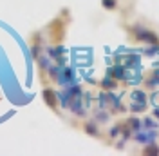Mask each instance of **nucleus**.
<instances>
[{"label": "nucleus", "mask_w": 159, "mask_h": 156, "mask_svg": "<svg viewBox=\"0 0 159 156\" xmlns=\"http://www.w3.org/2000/svg\"><path fill=\"white\" fill-rule=\"evenodd\" d=\"M139 40L147 42V44H157L159 42V37L154 33V31H148V29H139L138 35H136Z\"/></svg>", "instance_id": "1"}, {"label": "nucleus", "mask_w": 159, "mask_h": 156, "mask_svg": "<svg viewBox=\"0 0 159 156\" xmlns=\"http://www.w3.org/2000/svg\"><path fill=\"white\" fill-rule=\"evenodd\" d=\"M42 96H43V102H45L51 109L56 107V95H54V91H52L51 87L43 89V95H42Z\"/></svg>", "instance_id": "2"}, {"label": "nucleus", "mask_w": 159, "mask_h": 156, "mask_svg": "<svg viewBox=\"0 0 159 156\" xmlns=\"http://www.w3.org/2000/svg\"><path fill=\"white\" fill-rule=\"evenodd\" d=\"M85 133H89L92 136H98V127H96V124L94 122H87L85 124Z\"/></svg>", "instance_id": "3"}, {"label": "nucleus", "mask_w": 159, "mask_h": 156, "mask_svg": "<svg viewBox=\"0 0 159 156\" xmlns=\"http://www.w3.org/2000/svg\"><path fill=\"white\" fill-rule=\"evenodd\" d=\"M114 76H116V80H123L125 78V67L123 66H116L114 67Z\"/></svg>", "instance_id": "4"}, {"label": "nucleus", "mask_w": 159, "mask_h": 156, "mask_svg": "<svg viewBox=\"0 0 159 156\" xmlns=\"http://www.w3.org/2000/svg\"><path fill=\"white\" fill-rule=\"evenodd\" d=\"M101 4H103V7H105V9H116L118 0H101Z\"/></svg>", "instance_id": "5"}, {"label": "nucleus", "mask_w": 159, "mask_h": 156, "mask_svg": "<svg viewBox=\"0 0 159 156\" xmlns=\"http://www.w3.org/2000/svg\"><path fill=\"white\" fill-rule=\"evenodd\" d=\"M129 127H130V129H134V131H138L139 127H141V124H139L138 118H130V120H129Z\"/></svg>", "instance_id": "6"}, {"label": "nucleus", "mask_w": 159, "mask_h": 156, "mask_svg": "<svg viewBox=\"0 0 159 156\" xmlns=\"http://www.w3.org/2000/svg\"><path fill=\"white\" fill-rule=\"evenodd\" d=\"M143 125L148 127V129H154V127H157V124H156L152 118H145V120H143Z\"/></svg>", "instance_id": "7"}, {"label": "nucleus", "mask_w": 159, "mask_h": 156, "mask_svg": "<svg viewBox=\"0 0 159 156\" xmlns=\"http://www.w3.org/2000/svg\"><path fill=\"white\" fill-rule=\"evenodd\" d=\"M145 154H159V149L157 147H147L145 149Z\"/></svg>", "instance_id": "8"}, {"label": "nucleus", "mask_w": 159, "mask_h": 156, "mask_svg": "<svg viewBox=\"0 0 159 156\" xmlns=\"http://www.w3.org/2000/svg\"><path fill=\"white\" fill-rule=\"evenodd\" d=\"M119 131H121V127L116 125L114 129H112V131H110V136H112V138H116V134H119Z\"/></svg>", "instance_id": "9"}, {"label": "nucleus", "mask_w": 159, "mask_h": 156, "mask_svg": "<svg viewBox=\"0 0 159 156\" xmlns=\"http://www.w3.org/2000/svg\"><path fill=\"white\" fill-rule=\"evenodd\" d=\"M152 100H154V104H156V105H157V102H159V93H156V95H154V96H152Z\"/></svg>", "instance_id": "10"}, {"label": "nucleus", "mask_w": 159, "mask_h": 156, "mask_svg": "<svg viewBox=\"0 0 159 156\" xmlns=\"http://www.w3.org/2000/svg\"><path fill=\"white\" fill-rule=\"evenodd\" d=\"M154 115H156V116L159 118V109H154Z\"/></svg>", "instance_id": "11"}]
</instances>
